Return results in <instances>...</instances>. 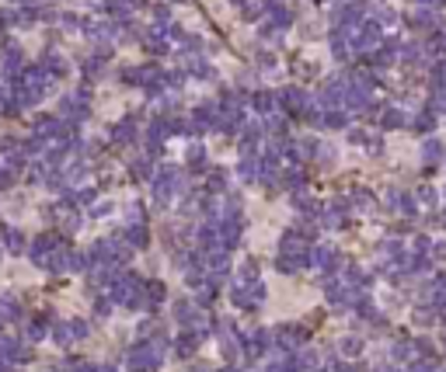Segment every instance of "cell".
Returning <instances> with one entry per match:
<instances>
[{
    "instance_id": "1",
    "label": "cell",
    "mask_w": 446,
    "mask_h": 372,
    "mask_svg": "<svg viewBox=\"0 0 446 372\" xmlns=\"http://www.w3.org/2000/svg\"><path fill=\"white\" fill-rule=\"evenodd\" d=\"M7 247L18 250V247H21V233H7Z\"/></svg>"
}]
</instances>
